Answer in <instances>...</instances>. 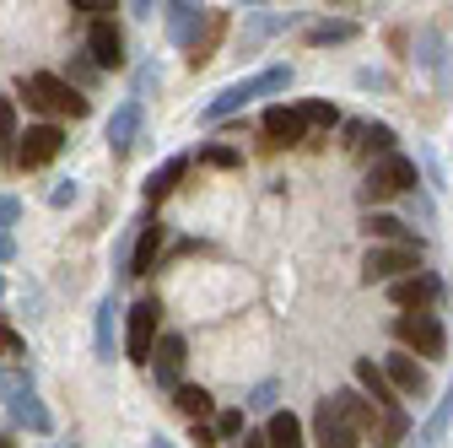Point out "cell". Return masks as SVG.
<instances>
[{"instance_id": "obj_1", "label": "cell", "mask_w": 453, "mask_h": 448, "mask_svg": "<svg viewBox=\"0 0 453 448\" xmlns=\"http://www.w3.org/2000/svg\"><path fill=\"white\" fill-rule=\"evenodd\" d=\"M292 87V66H270V71H259V76H249V81H233V87H221L205 108H200V120L205 125H221L226 114H238V108H249L254 97H265V92H287Z\"/></svg>"}, {"instance_id": "obj_2", "label": "cell", "mask_w": 453, "mask_h": 448, "mask_svg": "<svg viewBox=\"0 0 453 448\" xmlns=\"http://www.w3.org/2000/svg\"><path fill=\"white\" fill-rule=\"evenodd\" d=\"M22 97H27V108H38V114H49V120H81L87 114V97L65 76H49V71L22 76Z\"/></svg>"}, {"instance_id": "obj_3", "label": "cell", "mask_w": 453, "mask_h": 448, "mask_svg": "<svg viewBox=\"0 0 453 448\" xmlns=\"http://www.w3.org/2000/svg\"><path fill=\"white\" fill-rule=\"evenodd\" d=\"M394 341L405 351H416V357H442L448 351V329H442L437 313H400L394 319Z\"/></svg>"}, {"instance_id": "obj_4", "label": "cell", "mask_w": 453, "mask_h": 448, "mask_svg": "<svg viewBox=\"0 0 453 448\" xmlns=\"http://www.w3.org/2000/svg\"><path fill=\"white\" fill-rule=\"evenodd\" d=\"M405 189H416V162L400 157V151H388L372 174L362 179V200H367V205H372V200H388V195H405Z\"/></svg>"}, {"instance_id": "obj_5", "label": "cell", "mask_w": 453, "mask_h": 448, "mask_svg": "<svg viewBox=\"0 0 453 448\" xmlns=\"http://www.w3.org/2000/svg\"><path fill=\"white\" fill-rule=\"evenodd\" d=\"M416 265H421V249H367V259H362V282L372 287V282H405V275H416Z\"/></svg>"}, {"instance_id": "obj_6", "label": "cell", "mask_w": 453, "mask_h": 448, "mask_svg": "<svg viewBox=\"0 0 453 448\" xmlns=\"http://www.w3.org/2000/svg\"><path fill=\"white\" fill-rule=\"evenodd\" d=\"M60 146H65L60 125H27V135H17V167H43L60 157Z\"/></svg>"}, {"instance_id": "obj_7", "label": "cell", "mask_w": 453, "mask_h": 448, "mask_svg": "<svg viewBox=\"0 0 453 448\" xmlns=\"http://www.w3.org/2000/svg\"><path fill=\"white\" fill-rule=\"evenodd\" d=\"M157 319H162V303L157 297H141L130 308V335H125V346L135 362H151V346H157Z\"/></svg>"}, {"instance_id": "obj_8", "label": "cell", "mask_w": 453, "mask_h": 448, "mask_svg": "<svg viewBox=\"0 0 453 448\" xmlns=\"http://www.w3.org/2000/svg\"><path fill=\"white\" fill-rule=\"evenodd\" d=\"M388 297L411 313H432V303H442V282L437 275H405V282H388Z\"/></svg>"}, {"instance_id": "obj_9", "label": "cell", "mask_w": 453, "mask_h": 448, "mask_svg": "<svg viewBox=\"0 0 453 448\" xmlns=\"http://www.w3.org/2000/svg\"><path fill=\"white\" fill-rule=\"evenodd\" d=\"M205 22H211V12H205V6H195V0H173V6H167V38L184 43V49H195V43H200Z\"/></svg>"}, {"instance_id": "obj_10", "label": "cell", "mask_w": 453, "mask_h": 448, "mask_svg": "<svg viewBox=\"0 0 453 448\" xmlns=\"http://www.w3.org/2000/svg\"><path fill=\"white\" fill-rule=\"evenodd\" d=\"M87 49H92V66L97 71H119L125 66V38H119V27H113L108 17L87 27Z\"/></svg>"}, {"instance_id": "obj_11", "label": "cell", "mask_w": 453, "mask_h": 448, "mask_svg": "<svg viewBox=\"0 0 453 448\" xmlns=\"http://www.w3.org/2000/svg\"><path fill=\"white\" fill-rule=\"evenodd\" d=\"M162 238H167L162 221H157V216H141V233H135V243H130V270H125V275H146V270H157Z\"/></svg>"}, {"instance_id": "obj_12", "label": "cell", "mask_w": 453, "mask_h": 448, "mask_svg": "<svg viewBox=\"0 0 453 448\" xmlns=\"http://www.w3.org/2000/svg\"><path fill=\"white\" fill-rule=\"evenodd\" d=\"M184 335H162V341L151 346V373L162 389H179V373H184Z\"/></svg>"}, {"instance_id": "obj_13", "label": "cell", "mask_w": 453, "mask_h": 448, "mask_svg": "<svg viewBox=\"0 0 453 448\" xmlns=\"http://www.w3.org/2000/svg\"><path fill=\"white\" fill-rule=\"evenodd\" d=\"M135 141H141V103L130 97V103L113 108V120H108V151H113V157H125Z\"/></svg>"}, {"instance_id": "obj_14", "label": "cell", "mask_w": 453, "mask_h": 448, "mask_svg": "<svg viewBox=\"0 0 453 448\" xmlns=\"http://www.w3.org/2000/svg\"><path fill=\"white\" fill-rule=\"evenodd\" d=\"M265 135H270V146H297V141H308V130H303V114L297 108H287V103H275V108H265Z\"/></svg>"}, {"instance_id": "obj_15", "label": "cell", "mask_w": 453, "mask_h": 448, "mask_svg": "<svg viewBox=\"0 0 453 448\" xmlns=\"http://www.w3.org/2000/svg\"><path fill=\"white\" fill-rule=\"evenodd\" d=\"M383 378H388V389H400V395H411V400L426 395V367H421L416 357H405V351L383 362Z\"/></svg>"}, {"instance_id": "obj_16", "label": "cell", "mask_w": 453, "mask_h": 448, "mask_svg": "<svg viewBox=\"0 0 453 448\" xmlns=\"http://www.w3.org/2000/svg\"><path fill=\"white\" fill-rule=\"evenodd\" d=\"M313 437H319V448H357L362 437L334 416V406L329 400H319V411H313Z\"/></svg>"}, {"instance_id": "obj_17", "label": "cell", "mask_w": 453, "mask_h": 448, "mask_svg": "<svg viewBox=\"0 0 453 448\" xmlns=\"http://www.w3.org/2000/svg\"><path fill=\"white\" fill-rule=\"evenodd\" d=\"M6 400H12V416H17V421H22L27 432H38V437H43V432L54 427V421H49V411H43V400L33 395V383H17Z\"/></svg>"}, {"instance_id": "obj_18", "label": "cell", "mask_w": 453, "mask_h": 448, "mask_svg": "<svg viewBox=\"0 0 453 448\" xmlns=\"http://www.w3.org/2000/svg\"><path fill=\"white\" fill-rule=\"evenodd\" d=\"M362 228H367V238H383L388 249H421V238L405 228L400 216H383V211H372V216L362 221Z\"/></svg>"}, {"instance_id": "obj_19", "label": "cell", "mask_w": 453, "mask_h": 448, "mask_svg": "<svg viewBox=\"0 0 453 448\" xmlns=\"http://www.w3.org/2000/svg\"><path fill=\"white\" fill-rule=\"evenodd\" d=\"M329 406H334V416L346 421V427H351L357 437H362V432L372 427V406H367V400L357 395V389H334V395H329Z\"/></svg>"}, {"instance_id": "obj_20", "label": "cell", "mask_w": 453, "mask_h": 448, "mask_svg": "<svg viewBox=\"0 0 453 448\" xmlns=\"http://www.w3.org/2000/svg\"><path fill=\"white\" fill-rule=\"evenodd\" d=\"M184 174H189V157H167L157 174L146 179V200H151V205H157V200H167V195L179 189V179H184Z\"/></svg>"}, {"instance_id": "obj_21", "label": "cell", "mask_w": 453, "mask_h": 448, "mask_svg": "<svg viewBox=\"0 0 453 448\" xmlns=\"http://www.w3.org/2000/svg\"><path fill=\"white\" fill-rule=\"evenodd\" d=\"M448 421H453V383L442 389V400H437V411L421 421V432H416V448H437L442 443V432H448Z\"/></svg>"}, {"instance_id": "obj_22", "label": "cell", "mask_w": 453, "mask_h": 448, "mask_svg": "<svg viewBox=\"0 0 453 448\" xmlns=\"http://www.w3.org/2000/svg\"><path fill=\"white\" fill-rule=\"evenodd\" d=\"M416 66L432 71L442 87L453 81V76H448V54H442V33H421V38H416Z\"/></svg>"}, {"instance_id": "obj_23", "label": "cell", "mask_w": 453, "mask_h": 448, "mask_svg": "<svg viewBox=\"0 0 453 448\" xmlns=\"http://www.w3.org/2000/svg\"><path fill=\"white\" fill-rule=\"evenodd\" d=\"M357 383H362V395H372V406L394 411V389H388V378H383V367L372 357H357Z\"/></svg>"}, {"instance_id": "obj_24", "label": "cell", "mask_w": 453, "mask_h": 448, "mask_svg": "<svg viewBox=\"0 0 453 448\" xmlns=\"http://www.w3.org/2000/svg\"><path fill=\"white\" fill-rule=\"evenodd\" d=\"M113 324H119V303L103 297L97 303V324H92V346H97L103 362H113Z\"/></svg>"}, {"instance_id": "obj_25", "label": "cell", "mask_w": 453, "mask_h": 448, "mask_svg": "<svg viewBox=\"0 0 453 448\" xmlns=\"http://www.w3.org/2000/svg\"><path fill=\"white\" fill-rule=\"evenodd\" d=\"M265 448H303V421L292 411H275L265 427Z\"/></svg>"}, {"instance_id": "obj_26", "label": "cell", "mask_w": 453, "mask_h": 448, "mask_svg": "<svg viewBox=\"0 0 453 448\" xmlns=\"http://www.w3.org/2000/svg\"><path fill=\"white\" fill-rule=\"evenodd\" d=\"M292 22H297V12L259 6V12H254V22H249V33H243V43H259V38H270V33H280V27H292Z\"/></svg>"}, {"instance_id": "obj_27", "label": "cell", "mask_w": 453, "mask_h": 448, "mask_svg": "<svg viewBox=\"0 0 453 448\" xmlns=\"http://www.w3.org/2000/svg\"><path fill=\"white\" fill-rule=\"evenodd\" d=\"M173 406H179V411H184V416H189V421H205V416H211V406H216V400H211V395H205V389H200V383H179V400H173Z\"/></svg>"}, {"instance_id": "obj_28", "label": "cell", "mask_w": 453, "mask_h": 448, "mask_svg": "<svg viewBox=\"0 0 453 448\" xmlns=\"http://www.w3.org/2000/svg\"><path fill=\"white\" fill-rule=\"evenodd\" d=\"M351 38H357V22H313V27H308V43H313V49L351 43Z\"/></svg>"}, {"instance_id": "obj_29", "label": "cell", "mask_w": 453, "mask_h": 448, "mask_svg": "<svg viewBox=\"0 0 453 448\" xmlns=\"http://www.w3.org/2000/svg\"><path fill=\"white\" fill-rule=\"evenodd\" d=\"M411 432V421H405V411H383V421H378V432H372V443L378 448H394V443H400Z\"/></svg>"}, {"instance_id": "obj_30", "label": "cell", "mask_w": 453, "mask_h": 448, "mask_svg": "<svg viewBox=\"0 0 453 448\" xmlns=\"http://www.w3.org/2000/svg\"><path fill=\"white\" fill-rule=\"evenodd\" d=\"M297 114H303V130H308V125H313V130H334V125H340V108H334V103H303Z\"/></svg>"}, {"instance_id": "obj_31", "label": "cell", "mask_w": 453, "mask_h": 448, "mask_svg": "<svg viewBox=\"0 0 453 448\" xmlns=\"http://www.w3.org/2000/svg\"><path fill=\"white\" fill-rule=\"evenodd\" d=\"M0 151L17 162V108H12V97H0Z\"/></svg>"}, {"instance_id": "obj_32", "label": "cell", "mask_w": 453, "mask_h": 448, "mask_svg": "<svg viewBox=\"0 0 453 448\" xmlns=\"http://www.w3.org/2000/svg\"><path fill=\"white\" fill-rule=\"evenodd\" d=\"M351 135H357L362 146L383 151V157H388V146H394V130H388V125H351Z\"/></svg>"}, {"instance_id": "obj_33", "label": "cell", "mask_w": 453, "mask_h": 448, "mask_svg": "<svg viewBox=\"0 0 453 448\" xmlns=\"http://www.w3.org/2000/svg\"><path fill=\"white\" fill-rule=\"evenodd\" d=\"M275 395H280V383H275V378H265V383H254V389H249V400H243V406H254V411H275Z\"/></svg>"}, {"instance_id": "obj_34", "label": "cell", "mask_w": 453, "mask_h": 448, "mask_svg": "<svg viewBox=\"0 0 453 448\" xmlns=\"http://www.w3.org/2000/svg\"><path fill=\"white\" fill-rule=\"evenodd\" d=\"M76 195H81V189H76V179H60V184L49 189V205H54V211H65V205H76Z\"/></svg>"}, {"instance_id": "obj_35", "label": "cell", "mask_w": 453, "mask_h": 448, "mask_svg": "<svg viewBox=\"0 0 453 448\" xmlns=\"http://www.w3.org/2000/svg\"><path fill=\"white\" fill-rule=\"evenodd\" d=\"M216 437H243V411H221L216 416Z\"/></svg>"}, {"instance_id": "obj_36", "label": "cell", "mask_w": 453, "mask_h": 448, "mask_svg": "<svg viewBox=\"0 0 453 448\" xmlns=\"http://www.w3.org/2000/svg\"><path fill=\"white\" fill-rule=\"evenodd\" d=\"M200 162H211V167H238V151L233 146H205Z\"/></svg>"}, {"instance_id": "obj_37", "label": "cell", "mask_w": 453, "mask_h": 448, "mask_svg": "<svg viewBox=\"0 0 453 448\" xmlns=\"http://www.w3.org/2000/svg\"><path fill=\"white\" fill-rule=\"evenodd\" d=\"M71 12H87L92 22H103V17H108L113 6H108V0H76V6H71Z\"/></svg>"}, {"instance_id": "obj_38", "label": "cell", "mask_w": 453, "mask_h": 448, "mask_svg": "<svg viewBox=\"0 0 453 448\" xmlns=\"http://www.w3.org/2000/svg\"><path fill=\"white\" fill-rule=\"evenodd\" d=\"M17 216H22V205H17L12 195H0V233H6V228H12V221H17Z\"/></svg>"}, {"instance_id": "obj_39", "label": "cell", "mask_w": 453, "mask_h": 448, "mask_svg": "<svg viewBox=\"0 0 453 448\" xmlns=\"http://www.w3.org/2000/svg\"><path fill=\"white\" fill-rule=\"evenodd\" d=\"M0 357H22V341H17L12 329H0Z\"/></svg>"}, {"instance_id": "obj_40", "label": "cell", "mask_w": 453, "mask_h": 448, "mask_svg": "<svg viewBox=\"0 0 453 448\" xmlns=\"http://www.w3.org/2000/svg\"><path fill=\"white\" fill-rule=\"evenodd\" d=\"M189 443H200V448H211V443H216V427H205V421H195V432H189Z\"/></svg>"}, {"instance_id": "obj_41", "label": "cell", "mask_w": 453, "mask_h": 448, "mask_svg": "<svg viewBox=\"0 0 453 448\" xmlns=\"http://www.w3.org/2000/svg\"><path fill=\"white\" fill-rule=\"evenodd\" d=\"M157 81H162V71H157V66H146V71H141V81H135V87H141V97H146Z\"/></svg>"}, {"instance_id": "obj_42", "label": "cell", "mask_w": 453, "mask_h": 448, "mask_svg": "<svg viewBox=\"0 0 453 448\" xmlns=\"http://www.w3.org/2000/svg\"><path fill=\"white\" fill-rule=\"evenodd\" d=\"M12 254H17V243H12V233H0V265H6Z\"/></svg>"}, {"instance_id": "obj_43", "label": "cell", "mask_w": 453, "mask_h": 448, "mask_svg": "<svg viewBox=\"0 0 453 448\" xmlns=\"http://www.w3.org/2000/svg\"><path fill=\"white\" fill-rule=\"evenodd\" d=\"M238 448H265V432H243V443Z\"/></svg>"}, {"instance_id": "obj_44", "label": "cell", "mask_w": 453, "mask_h": 448, "mask_svg": "<svg viewBox=\"0 0 453 448\" xmlns=\"http://www.w3.org/2000/svg\"><path fill=\"white\" fill-rule=\"evenodd\" d=\"M12 389H17V378H12L6 367H0V395H12Z\"/></svg>"}, {"instance_id": "obj_45", "label": "cell", "mask_w": 453, "mask_h": 448, "mask_svg": "<svg viewBox=\"0 0 453 448\" xmlns=\"http://www.w3.org/2000/svg\"><path fill=\"white\" fill-rule=\"evenodd\" d=\"M146 448H179V443H173V437H162V432H157V437H151Z\"/></svg>"}, {"instance_id": "obj_46", "label": "cell", "mask_w": 453, "mask_h": 448, "mask_svg": "<svg viewBox=\"0 0 453 448\" xmlns=\"http://www.w3.org/2000/svg\"><path fill=\"white\" fill-rule=\"evenodd\" d=\"M0 448H17V443H12V437H0Z\"/></svg>"}, {"instance_id": "obj_47", "label": "cell", "mask_w": 453, "mask_h": 448, "mask_svg": "<svg viewBox=\"0 0 453 448\" xmlns=\"http://www.w3.org/2000/svg\"><path fill=\"white\" fill-rule=\"evenodd\" d=\"M0 292H6V287H0Z\"/></svg>"}]
</instances>
